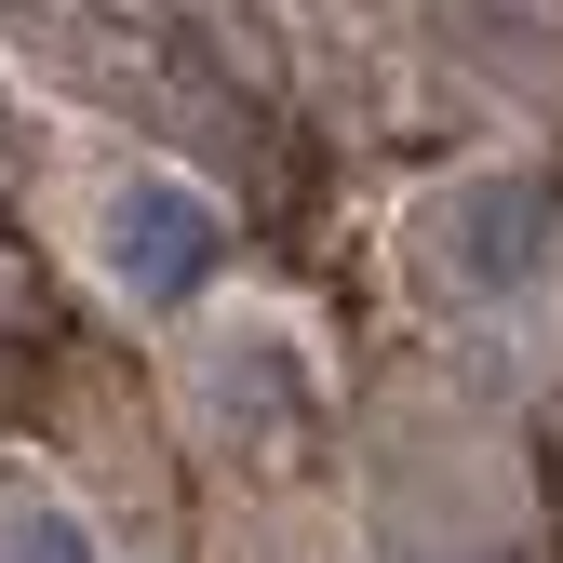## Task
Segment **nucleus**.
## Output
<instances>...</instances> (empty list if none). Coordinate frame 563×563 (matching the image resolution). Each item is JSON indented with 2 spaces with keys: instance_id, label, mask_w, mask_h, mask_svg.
<instances>
[{
  "instance_id": "1",
  "label": "nucleus",
  "mask_w": 563,
  "mask_h": 563,
  "mask_svg": "<svg viewBox=\"0 0 563 563\" xmlns=\"http://www.w3.org/2000/svg\"><path fill=\"white\" fill-rule=\"evenodd\" d=\"M95 268H108V296H134V309H188L201 282L229 268V216L201 201L188 175H108V201H95Z\"/></svg>"
},
{
  "instance_id": "2",
  "label": "nucleus",
  "mask_w": 563,
  "mask_h": 563,
  "mask_svg": "<svg viewBox=\"0 0 563 563\" xmlns=\"http://www.w3.org/2000/svg\"><path fill=\"white\" fill-rule=\"evenodd\" d=\"M456 242H470V268H456L470 296H510V282L537 268V188H523V175H483V188H456L443 216H430V255H456Z\"/></svg>"
},
{
  "instance_id": "3",
  "label": "nucleus",
  "mask_w": 563,
  "mask_h": 563,
  "mask_svg": "<svg viewBox=\"0 0 563 563\" xmlns=\"http://www.w3.org/2000/svg\"><path fill=\"white\" fill-rule=\"evenodd\" d=\"M0 563H108L95 550V523L54 497V483H14V497H0Z\"/></svg>"
}]
</instances>
